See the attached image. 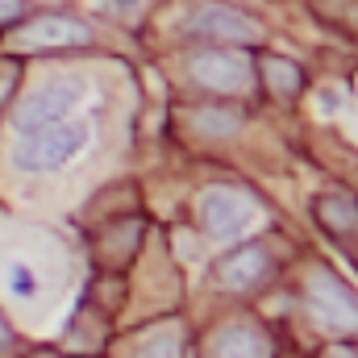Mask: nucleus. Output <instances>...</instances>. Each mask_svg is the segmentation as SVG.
Segmentation results:
<instances>
[{
    "instance_id": "11",
    "label": "nucleus",
    "mask_w": 358,
    "mask_h": 358,
    "mask_svg": "<svg viewBox=\"0 0 358 358\" xmlns=\"http://www.w3.org/2000/svg\"><path fill=\"white\" fill-rule=\"evenodd\" d=\"M187 125H192L196 138L225 142V138H238V134H242L246 113H242V108H229V104H204V108H192Z\"/></svg>"
},
{
    "instance_id": "3",
    "label": "nucleus",
    "mask_w": 358,
    "mask_h": 358,
    "mask_svg": "<svg viewBox=\"0 0 358 358\" xmlns=\"http://www.w3.org/2000/svg\"><path fill=\"white\" fill-rule=\"evenodd\" d=\"M304 304L308 313L338 334H358V296L329 267H313L304 279Z\"/></svg>"
},
{
    "instance_id": "18",
    "label": "nucleus",
    "mask_w": 358,
    "mask_h": 358,
    "mask_svg": "<svg viewBox=\"0 0 358 358\" xmlns=\"http://www.w3.org/2000/svg\"><path fill=\"white\" fill-rule=\"evenodd\" d=\"M325 358H358V350H350V346H334Z\"/></svg>"
},
{
    "instance_id": "2",
    "label": "nucleus",
    "mask_w": 358,
    "mask_h": 358,
    "mask_svg": "<svg viewBox=\"0 0 358 358\" xmlns=\"http://www.w3.org/2000/svg\"><path fill=\"white\" fill-rule=\"evenodd\" d=\"M183 38H196V42H225V46H255V42H263V25H259L250 13L234 8V4L208 0V4H196V8L187 13Z\"/></svg>"
},
{
    "instance_id": "12",
    "label": "nucleus",
    "mask_w": 358,
    "mask_h": 358,
    "mask_svg": "<svg viewBox=\"0 0 358 358\" xmlns=\"http://www.w3.org/2000/svg\"><path fill=\"white\" fill-rule=\"evenodd\" d=\"M138 242H142V221H138V217H134V221H117L113 229L100 234V255H104L113 267H121V263L138 250Z\"/></svg>"
},
{
    "instance_id": "6",
    "label": "nucleus",
    "mask_w": 358,
    "mask_h": 358,
    "mask_svg": "<svg viewBox=\"0 0 358 358\" xmlns=\"http://www.w3.org/2000/svg\"><path fill=\"white\" fill-rule=\"evenodd\" d=\"M271 271H275V259H271L267 246L263 242H246L238 250H225L213 263V279L225 292H255V287H263L271 279Z\"/></svg>"
},
{
    "instance_id": "15",
    "label": "nucleus",
    "mask_w": 358,
    "mask_h": 358,
    "mask_svg": "<svg viewBox=\"0 0 358 358\" xmlns=\"http://www.w3.org/2000/svg\"><path fill=\"white\" fill-rule=\"evenodd\" d=\"M8 292L17 300H34L38 296V271L25 267V263H13V271H8Z\"/></svg>"
},
{
    "instance_id": "5",
    "label": "nucleus",
    "mask_w": 358,
    "mask_h": 358,
    "mask_svg": "<svg viewBox=\"0 0 358 358\" xmlns=\"http://www.w3.org/2000/svg\"><path fill=\"white\" fill-rule=\"evenodd\" d=\"M196 221L213 242H229L255 221V200L238 187H208L196 196Z\"/></svg>"
},
{
    "instance_id": "9",
    "label": "nucleus",
    "mask_w": 358,
    "mask_h": 358,
    "mask_svg": "<svg viewBox=\"0 0 358 358\" xmlns=\"http://www.w3.org/2000/svg\"><path fill=\"white\" fill-rule=\"evenodd\" d=\"M208 358H271V342L259 325L234 321V325H225V329L213 338Z\"/></svg>"
},
{
    "instance_id": "4",
    "label": "nucleus",
    "mask_w": 358,
    "mask_h": 358,
    "mask_svg": "<svg viewBox=\"0 0 358 358\" xmlns=\"http://www.w3.org/2000/svg\"><path fill=\"white\" fill-rule=\"evenodd\" d=\"M84 96L80 80H46L34 92H25L13 108V129L17 134H34V129H46V125H59L67 121V113L76 108V100Z\"/></svg>"
},
{
    "instance_id": "14",
    "label": "nucleus",
    "mask_w": 358,
    "mask_h": 358,
    "mask_svg": "<svg viewBox=\"0 0 358 358\" xmlns=\"http://www.w3.org/2000/svg\"><path fill=\"white\" fill-rule=\"evenodd\" d=\"M134 358H179V338L171 329H167V334L159 329V334H150V338L134 350Z\"/></svg>"
},
{
    "instance_id": "13",
    "label": "nucleus",
    "mask_w": 358,
    "mask_h": 358,
    "mask_svg": "<svg viewBox=\"0 0 358 358\" xmlns=\"http://www.w3.org/2000/svg\"><path fill=\"white\" fill-rule=\"evenodd\" d=\"M259 71H263V80H267V88L275 96H300V88H304V71L283 55H263Z\"/></svg>"
},
{
    "instance_id": "16",
    "label": "nucleus",
    "mask_w": 358,
    "mask_h": 358,
    "mask_svg": "<svg viewBox=\"0 0 358 358\" xmlns=\"http://www.w3.org/2000/svg\"><path fill=\"white\" fill-rule=\"evenodd\" d=\"M25 8V0H0V21H17Z\"/></svg>"
},
{
    "instance_id": "10",
    "label": "nucleus",
    "mask_w": 358,
    "mask_h": 358,
    "mask_svg": "<svg viewBox=\"0 0 358 358\" xmlns=\"http://www.w3.org/2000/svg\"><path fill=\"white\" fill-rule=\"evenodd\" d=\"M313 213H317V221L334 238H346V242L358 238V200L355 196H346V192H321L313 200Z\"/></svg>"
},
{
    "instance_id": "1",
    "label": "nucleus",
    "mask_w": 358,
    "mask_h": 358,
    "mask_svg": "<svg viewBox=\"0 0 358 358\" xmlns=\"http://www.w3.org/2000/svg\"><path fill=\"white\" fill-rule=\"evenodd\" d=\"M92 138V125L80 117H67L59 125L34 129V134H17V142L8 146V163L21 176H50L59 167H67Z\"/></svg>"
},
{
    "instance_id": "8",
    "label": "nucleus",
    "mask_w": 358,
    "mask_h": 358,
    "mask_svg": "<svg viewBox=\"0 0 358 358\" xmlns=\"http://www.w3.org/2000/svg\"><path fill=\"white\" fill-rule=\"evenodd\" d=\"M187 71H192V80L200 84V88L208 92H246L250 88V63L242 59V55H234V50H200L192 63H187Z\"/></svg>"
},
{
    "instance_id": "7",
    "label": "nucleus",
    "mask_w": 358,
    "mask_h": 358,
    "mask_svg": "<svg viewBox=\"0 0 358 358\" xmlns=\"http://www.w3.org/2000/svg\"><path fill=\"white\" fill-rule=\"evenodd\" d=\"M92 25H84L80 17H63V13H46L34 17L17 29V46L21 50H71V46H88Z\"/></svg>"
},
{
    "instance_id": "17",
    "label": "nucleus",
    "mask_w": 358,
    "mask_h": 358,
    "mask_svg": "<svg viewBox=\"0 0 358 358\" xmlns=\"http://www.w3.org/2000/svg\"><path fill=\"white\" fill-rule=\"evenodd\" d=\"M13 342H17V334H13V325H8V317L0 313V350H13Z\"/></svg>"
}]
</instances>
